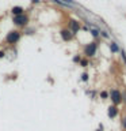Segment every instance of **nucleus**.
Here are the masks:
<instances>
[{"mask_svg":"<svg viewBox=\"0 0 126 131\" xmlns=\"http://www.w3.org/2000/svg\"><path fill=\"white\" fill-rule=\"evenodd\" d=\"M19 40V33L18 31H11L10 34L7 36V41L10 44H14V42H16V41Z\"/></svg>","mask_w":126,"mask_h":131,"instance_id":"nucleus-1","label":"nucleus"},{"mask_svg":"<svg viewBox=\"0 0 126 131\" xmlns=\"http://www.w3.org/2000/svg\"><path fill=\"white\" fill-rule=\"evenodd\" d=\"M95 51H96V44H89L87 48H85V53H87L88 56H92L93 53H95Z\"/></svg>","mask_w":126,"mask_h":131,"instance_id":"nucleus-2","label":"nucleus"},{"mask_svg":"<svg viewBox=\"0 0 126 131\" xmlns=\"http://www.w3.org/2000/svg\"><path fill=\"white\" fill-rule=\"evenodd\" d=\"M111 98H113V101L115 102V104H118V102L121 101V94L118 90H113L111 92Z\"/></svg>","mask_w":126,"mask_h":131,"instance_id":"nucleus-3","label":"nucleus"},{"mask_svg":"<svg viewBox=\"0 0 126 131\" xmlns=\"http://www.w3.org/2000/svg\"><path fill=\"white\" fill-rule=\"evenodd\" d=\"M14 22L18 23V25H24L27 22V18H26V16H23V15H18V16H15Z\"/></svg>","mask_w":126,"mask_h":131,"instance_id":"nucleus-4","label":"nucleus"},{"mask_svg":"<svg viewBox=\"0 0 126 131\" xmlns=\"http://www.w3.org/2000/svg\"><path fill=\"white\" fill-rule=\"evenodd\" d=\"M61 36H62V38H64V40H69V38H71V31L62 30V31H61Z\"/></svg>","mask_w":126,"mask_h":131,"instance_id":"nucleus-5","label":"nucleus"},{"mask_svg":"<svg viewBox=\"0 0 126 131\" xmlns=\"http://www.w3.org/2000/svg\"><path fill=\"white\" fill-rule=\"evenodd\" d=\"M22 11H23L22 7H14V8H12V14H15V15H20V14H22Z\"/></svg>","mask_w":126,"mask_h":131,"instance_id":"nucleus-6","label":"nucleus"},{"mask_svg":"<svg viewBox=\"0 0 126 131\" xmlns=\"http://www.w3.org/2000/svg\"><path fill=\"white\" fill-rule=\"evenodd\" d=\"M71 27H72L73 31H77V30H79V25H77V22H75V20H73V22H71Z\"/></svg>","mask_w":126,"mask_h":131,"instance_id":"nucleus-7","label":"nucleus"},{"mask_svg":"<svg viewBox=\"0 0 126 131\" xmlns=\"http://www.w3.org/2000/svg\"><path fill=\"white\" fill-rule=\"evenodd\" d=\"M110 49H111L113 52H118V51H119V48L117 47L115 42H111V44H110Z\"/></svg>","mask_w":126,"mask_h":131,"instance_id":"nucleus-8","label":"nucleus"},{"mask_svg":"<svg viewBox=\"0 0 126 131\" xmlns=\"http://www.w3.org/2000/svg\"><path fill=\"white\" fill-rule=\"evenodd\" d=\"M108 115H110V116H115V115H117V108H115V106H111V108H110Z\"/></svg>","mask_w":126,"mask_h":131,"instance_id":"nucleus-9","label":"nucleus"},{"mask_svg":"<svg viewBox=\"0 0 126 131\" xmlns=\"http://www.w3.org/2000/svg\"><path fill=\"white\" fill-rule=\"evenodd\" d=\"M88 79V75L87 74H83V81H87Z\"/></svg>","mask_w":126,"mask_h":131,"instance_id":"nucleus-10","label":"nucleus"},{"mask_svg":"<svg viewBox=\"0 0 126 131\" xmlns=\"http://www.w3.org/2000/svg\"><path fill=\"white\" fill-rule=\"evenodd\" d=\"M92 34H93V36H95V37H96L98 34H99V31H98V30H92Z\"/></svg>","mask_w":126,"mask_h":131,"instance_id":"nucleus-11","label":"nucleus"},{"mask_svg":"<svg viewBox=\"0 0 126 131\" xmlns=\"http://www.w3.org/2000/svg\"><path fill=\"white\" fill-rule=\"evenodd\" d=\"M100 33H102V36H103V37H108V34L106 31H100Z\"/></svg>","mask_w":126,"mask_h":131,"instance_id":"nucleus-12","label":"nucleus"},{"mask_svg":"<svg viewBox=\"0 0 126 131\" xmlns=\"http://www.w3.org/2000/svg\"><path fill=\"white\" fill-rule=\"evenodd\" d=\"M122 57H123V60H125V63H126V55H125L123 51H122Z\"/></svg>","mask_w":126,"mask_h":131,"instance_id":"nucleus-13","label":"nucleus"},{"mask_svg":"<svg viewBox=\"0 0 126 131\" xmlns=\"http://www.w3.org/2000/svg\"><path fill=\"white\" fill-rule=\"evenodd\" d=\"M67 2H68V3H73V0H67Z\"/></svg>","mask_w":126,"mask_h":131,"instance_id":"nucleus-14","label":"nucleus"},{"mask_svg":"<svg viewBox=\"0 0 126 131\" xmlns=\"http://www.w3.org/2000/svg\"><path fill=\"white\" fill-rule=\"evenodd\" d=\"M33 2H35V3H37V2H39V0H33Z\"/></svg>","mask_w":126,"mask_h":131,"instance_id":"nucleus-15","label":"nucleus"}]
</instances>
